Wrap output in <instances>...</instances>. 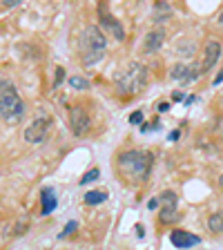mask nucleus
I'll use <instances>...</instances> for the list:
<instances>
[{
	"mask_svg": "<svg viewBox=\"0 0 223 250\" xmlns=\"http://www.w3.org/2000/svg\"><path fill=\"white\" fill-rule=\"evenodd\" d=\"M170 241H172V246H177V248H192V246L201 244V239H199L197 234L185 232V230H172Z\"/></svg>",
	"mask_w": 223,
	"mask_h": 250,
	"instance_id": "9b49d317",
	"label": "nucleus"
},
{
	"mask_svg": "<svg viewBox=\"0 0 223 250\" xmlns=\"http://www.w3.org/2000/svg\"><path fill=\"white\" fill-rule=\"evenodd\" d=\"M161 203H163V210H161V224H170V221H174L177 217V194L170 192V190H165V192L161 194Z\"/></svg>",
	"mask_w": 223,
	"mask_h": 250,
	"instance_id": "1a4fd4ad",
	"label": "nucleus"
},
{
	"mask_svg": "<svg viewBox=\"0 0 223 250\" xmlns=\"http://www.w3.org/2000/svg\"><path fill=\"white\" fill-rule=\"evenodd\" d=\"M170 139H172V141H177V139H179V130H174V132H172V134H170Z\"/></svg>",
	"mask_w": 223,
	"mask_h": 250,
	"instance_id": "cd10ccee",
	"label": "nucleus"
},
{
	"mask_svg": "<svg viewBox=\"0 0 223 250\" xmlns=\"http://www.w3.org/2000/svg\"><path fill=\"white\" fill-rule=\"evenodd\" d=\"M152 161L154 156L150 152H143V150H127L119 156V167L127 179H147L152 170Z\"/></svg>",
	"mask_w": 223,
	"mask_h": 250,
	"instance_id": "f03ea898",
	"label": "nucleus"
},
{
	"mask_svg": "<svg viewBox=\"0 0 223 250\" xmlns=\"http://www.w3.org/2000/svg\"><path fill=\"white\" fill-rule=\"evenodd\" d=\"M62 78H65V69L58 67V69H56V78H54V87H58V85L62 83Z\"/></svg>",
	"mask_w": 223,
	"mask_h": 250,
	"instance_id": "4be33fe9",
	"label": "nucleus"
},
{
	"mask_svg": "<svg viewBox=\"0 0 223 250\" xmlns=\"http://www.w3.org/2000/svg\"><path fill=\"white\" fill-rule=\"evenodd\" d=\"M208 228L212 230L214 234H223V212H214L212 217L208 219Z\"/></svg>",
	"mask_w": 223,
	"mask_h": 250,
	"instance_id": "dca6fc26",
	"label": "nucleus"
},
{
	"mask_svg": "<svg viewBox=\"0 0 223 250\" xmlns=\"http://www.w3.org/2000/svg\"><path fill=\"white\" fill-rule=\"evenodd\" d=\"M163 41H165V31L163 29L150 31L145 36V52H156V49L163 45Z\"/></svg>",
	"mask_w": 223,
	"mask_h": 250,
	"instance_id": "f8f14e48",
	"label": "nucleus"
},
{
	"mask_svg": "<svg viewBox=\"0 0 223 250\" xmlns=\"http://www.w3.org/2000/svg\"><path fill=\"white\" fill-rule=\"evenodd\" d=\"M105 199H107V192H105V190H92V192L85 194V203H87V206H99V203H103Z\"/></svg>",
	"mask_w": 223,
	"mask_h": 250,
	"instance_id": "2eb2a0df",
	"label": "nucleus"
},
{
	"mask_svg": "<svg viewBox=\"0 0 223 250\" xmlns=\"http://www.w3.org/2000/svg\"><path fill=\"white\" fill-rule=\"evenodd\" d=\"M159 206H161V199H150V201H147V208L150 210H156Z\"/></svg>",
	"mask_w": 223,
	"mask_h": 250,
	"instance_id": "5701e85b",
	"label": "nucleus"
},
{
	"mask_svg": "<svg viewBox=\"0 0 223 250\" xmlns=\"http://www.w3.org/2000/svg\"><path fill=\"white\" fill-rule=\"evenodd\" d=\"M221 81H223V72H221V74H219V76H217V78H214L212 83H214V85H219V83H221Z\"/></svg>",
	"mask_w": 223,
	"mask_h": 250,
	"instance_id": "bb28decb",
	"label": "nucleus"
},
{
	"mask_svg": "<svg viewBox=\"0 0 223 250\" xmlns=\"http://www.w3.org/2000/svg\"><path fill=\"white\" fill-rule=\"evenodd\" d=\"M99 179H101V170L99 167H92V170H87L83 177H81L78 183H81V186H87V183H94V181H99Z\"/></svg>",
	"mask_w": 223,
	"mask_h": 250,
	"instance_id": "f3484780",
	"label": "nucleus"
},
{
	"mask_svg": "<svg viewBox=\"0 0 223 250\" xmlns=\"http://www.w3.org/2000/svg\"><path fill=\"white\" fill-rule=\"evenodd\" d=\"M130 123L132 125H141V123H143V112H132V114H130Z\"/></svg>",
	"mask_w": 223,
	"mask_h": 250,
	"instance_id": "aec40b11",
	"label": "nucleus"
},
{
	"mask_svg": "<svg viewBox=\"0 0 223 250\" xmlns=\"http://www.w3.org/2000/svg\"><path fill=\"white\" fill-rule=\"evenodd\" d=\"M27 228H29V221H27V219H20V221H18V224H16V230H14V232L18 234V237H20V234L25 232Z\"/></svg>",
	"mask_w": 223,
	"mask_h": 250,
	"instance_id": "6ab92c4d",
	"label": "nucleus"
},
{
	"mask_svg": "<svg viewBox=\"0 0 223 250\" xmlns=\"http://www.w3.org/2000/svg\"><path fill=\"white\" fill-rule=\"evenodd\" d=\"M49 127H52V119H47V116L45 119H36L25 130V141L27 143H41L49 134Z\"/></svg>",
	"mask_w": 223,
	"mask_h": 250,
	"instance_id": "6e6552de",
	"label": "nucleus"
},
{
	"mask_svg": "<svg viewBox=\"0 0 223 250\" xmlns=\"http://www.w3.org/2000/svg\"><path fill=\"white\" fill-rule=\"evenodd\" d=\"M99 25L103 27V29L112 31V36H114L116 41H123V38H125L123 25L116 21L114 16L109 14V9H107V5H105V2H101V5H99Z\"/></svg>",
	"mask_w": 223,
	"mask_h": 250,
	"instance_id": "0eeeda50",
	"label": "nucleus"
},
{
	"mask_svg": "<svg viewBox=\"0 0 223 250\" xmlns=\"http://www.w3.org/2000/svg\"><path fill=\"white\" fill-rule=\"evenodd\" d=\"M219 186L223 188V172H221V177H219Z\"/></svg>",
	"mask_w": 223,
	"mask_h": 250,
	"instance_id": "c85d7f7f",
	"label": "nucleus"
},
{
	"mask_svg": "<svg viewBox=\"0 0 223 250\" xmlns=\"http://www.w3.org/2000/svg\"><path fill=\"white\" fill-rule=\"evenodd\" d=\"M0 114H2L5 123H14V121H18L25 114V103L20 101L16 87L7 78L0 81Z\"/></svg>",
	"mask_w": 223,
	"mask_h": 250,
	"instance_id": "7ed1b4c3",
	"label": "nucleus"
},
{
	"mask_svg": "<svg viewBox=\"0 0 223 250\" xmlns=\"http://www.w3.org/2000/svg\"><path fill=\"white\" fill-rule=\"evenodd\" d=\"M76 221H69V224L67 226H65V230H62V232H61V237H67V234H72L74 232V230H76Z\"/></svg>",
	"mask_w": 223,
	"mask_h": 250,
	"instance_id": "412c9836",
	"label": "nucleus"
},
{
	"mask_svg": "<svg viewBox=\"0 0 223 250\" xmlns=\"http://www.w3.org/2000/svg\"><path fill=\"white\" fill-rule=\"evenodd\" d=\"M167 109H170V103H161V105H159V112H167Z\"/></svg>",
	"mask_w": 223,
	"mask_h": 250,
	"instance_id": "a878e982",
	"label": "nucleus"
},
{
	"mask_svg": "<svg viewBox=\"0 0 223 250\" xmlns=\"http://www.w3.org/2000/svg\"><path fill=\"white\" fill-rule=\"evenodd\" d=\"M56 194L52 188H42V214H49L56 210Z\"/></svg>",
	"mask_w": 223,
	"mask_h": 250,
	"instance_id": "ddd939ff",
	"label": "nucleus"
},
{
	"mask_svg": "<svg viewBox=\"0 0 223 250\" xmlns=\"http://www.w3.org/2000/svg\"><path fill=\"white\" fill-rule=\"evenodd\" d=\"M20 0H5V7H16Z\"/></svg>",
	"mask_w": 223,
	"mask_h": 250,
	"instance_id": "393cba45",
	"label": "nucleus"
},
{
	"mask_svg": "<svg viewBox=\"0 0 223 250\" xmlns=\"http://www.w3.org/2000/svg\"><path fill=\"white\" fill-rule=\"evenodd\" d=\"M187 96H183V92H174V101H185Z\"/></svg>",
	"mask_w": 223,
	"mask_h": 250,
	"instance_id": "b1692460",
	"label": "nucleus"
},
{
	"mask_svg": "<svg viewBox=\"0 0 223 250\" xmlns=\"http://www.w3.org/2000/svg\"><path fill=\"white\" fill-rule=\"evenodd\" d=\"M69 85H72L74 89H89V81L83 76H72L69 78Z\"/></svg>",
	"mask_w": 223,
	"mask_h": 250,
	"instance_id": "a211bd4d",
	"label": "nucleus"
},
{
	"mask_svg": "<svg viewBox=\"0 0 223 250\" xmlns=\"http://www.w3.org/2000/svg\"><path fill=\"white\" fill-rule=\"evenodd\" d=\"M201 65H197V62H190V65H185V62H177L174 67H172L170 76L174 78V81H179V83H194L199 76H201Z\"/></svg>",
	"mask_w": 223,
	"mask_h": 250,
	"instance_id": "423d86ee",
	"label": "nucleus"
},
{
	"mask_svg": "<svg viewBox=\"0 0 223 250\" xmlns=\"http://www.w3.org/2000/svg\"><path fill=\"white\" fill-rule=\"evenodd\" d=\"M78 47H81L83 65H96L99 61L105 58V52H107V38H105V34H103L101 27L87 25L83 29V34H81Z\"/></svg>",
	"mask_w": 223,
	"mask_h": 250,
	"instance_id": "f257e3e1",
	"label": "nucleus"
},
{
	"mask_svg": "<svg viewBox=\"0 0 223 250\" xmlns=\"http://www.w3.org/2000/svg\"><path fill=\"white\" fill-rule=\"evenodd\" d=\"M147 83V67L139 61H132L116 78V89L121 94H139Z\"/></svg>",
	"mask_w": 223,
	"mask_h": 250,
	"instance_id": "20e7f679",
	"label": "nucleus"
},
{
	"mask_svg": "<svg viewBox=\"0 0 223 250\" xmlns=\"http://www.w3.org/2000/svg\"><path fill=\"white\" fill-rule=\"evenodd\" d=\"M219 22H221V25H223V11H221V14H219Z\"/></svg>",
	"mask_w": 223,
	"mask_h": 250,
	"instance_id": "c756f323",
	"label": "nucleus"
},
{
	"mask_svg": "<svg viewBox=\"0 0 223 250\" xmlns=\"http://www.w3.org/2000/svg\"><path fill=\"white\" fill-rule=\"evenodd\" d=\"M219 56H221V45L217 41H208L205 42V49H203V61H201V69L203 72H208L217 65Z\"/></svg>",
	"mask_w": 223,
	"mask_h": 250,
	"instance_id": "9d476101",
	"label": "nucleus"
},
{
	"mask_svg": "<svg viewBox=\"0 0 223 250\" xmlns=\"http://www.w3.org/2000/svg\"><path fill=\"white\" fill-rule=\"evenodd\" d=\"M69 125H72V134L74 136H85L92 127V121H89L87 109L81 107V105H72L69 107Z\"/></svg>",
	"mask_w": 223,
	"mask_h": 250,
	"instance_id": "39448f33",
	"label": "nucleus"
},
{
	"mask_svg": "<svg viewBox=\"0 0 223 250\" xmlns=\"http://www.w3.org/2000/svg\"><path fill=\"white\" fill-rule=\"evenodd\" d=\"M170 16H172V7L170 5H165V2H156L154 5V21L156 22L167 21Z\"/></svg>",
	"mask_w": 223,
	"mask_h": 250,
	"instance_id": "4468645a",
	"label": "nucleus"
}]
</instances>
